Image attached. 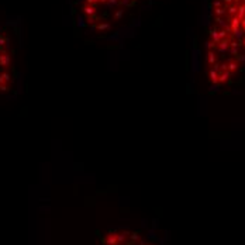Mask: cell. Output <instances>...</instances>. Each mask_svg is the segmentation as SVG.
Returning a JSON list of instances; mask_svg holds the SVG:
<instances>
[{
	"instance_id": "6da1fadb",
	"label": "cell",
	"mask_w": 245,
	"mask_h": 245,
	"mask_svg": "<svg viewBox=\"0 0 245 245\" xmlns=\"http://www.w3.org/2000/svg\"><path fill=\"white\" fill-rule=\"evenodd\" d=\"M204 68L213 86L227 85L245 69V0H213Z\"/></svg>"
}]
</instances>
